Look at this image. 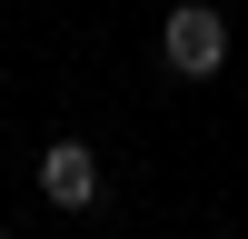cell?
I'll return each mask as SVG.
<instances>
[{
	"instance_id": "7a4b0ae2",
	"label": "cell",
	"mask_w": 248,
	"mask_h": 239,
	"mask_svg": "<svg viewBox=\"0 0 248 239\" xmlns=\"http://www.w3.org/2000/svg\"><path fill=\"white\" fill-rule=\"evenodd\" d=\"M40 199L50 209H99V150L90 139H50L40 150Z\"/></svg>"
},
{
	"instance_id": "6da1fadb",
	"label": "cell",
	"mask_w": 248,
	"mask_h": 239,
	"mask_svg": "<svg viewBox=\"0 0 248 239\" xmlns=\"http://www.w3.org/2000/svg\"><path fill=\"white\" fill-rule=\"evenodd\" d=\"M159 60H169V80H218L229 70V20L209 0H179L169 30H159Z\"/></svg>"
}]
</instances>
